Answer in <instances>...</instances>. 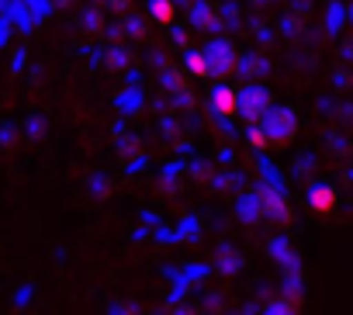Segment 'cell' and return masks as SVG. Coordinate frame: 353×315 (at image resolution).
<instances>
[{"mask_svg":"<svg viewBox=\"0 0 353 315\" xmlns=\"http://www.w3.org/2000/svg\"><path fill=\"white\" fill-rule=\"evenodd\" d=\"M270 108H274V97H270V90H267L263 83H250V87L239 90V114H243L250 125H260Z\"/></svg>","mask_w":353,"mask_h":315,"instance_id":"obj_2","label":"cell"},{"mask_svg":"<svg viewBox=\"0 0 353 315\" xmlns=\"http://www.w3.org/2000/svg\"><path fill=\"white\" fill-rule=\"evenodd\" d=\"M263 315H301V312H298V305H294L291 298H274V301L263 308Z\"/></svg>","mask_w":353,"mask_h":315,"instance_id":"obj_11","label":"cell"},{"mask_svg":"<svg viewBox=\"0 0 353 315\" xmlns=\"http://www.w3.org/2000/svg\"><path fill=\"white\" fill-rule=\"evenodd\" d=\"M212 108H215V114H222V118L239 114V90L229 87V83H219V87L212 90Z\"/></svg>","mask_w":353,"mask_h":315,"instance_id":"obj_6","label":"cell"},{"mask_svg":"<svg viewBox=\"0 0 353 315\" xmlns=\"http://www.w3.org/2000/svg\"><path fill=\"white\" fill-rule=\"evenodd\" d=\"M215 263H219L222 274H236V270H239V253H236L232 246H222L219 256H215Z\"/></svg>","mask_w":353,"mask_h":315,"instance_id":"obj_9","label":"cell"},{"mask_svg":"<svg viewBox=\"0 0 353 315\" xmlns=\"http://www.w3.org/2000/svg\"><path fill=\"white\" fill-rule=\"evenodd\" d=\"M260 128L267 132V142H270V145H288V142L294 139V132H298V114H294V108H288V104H274V108L263 114Z\"/></svg>","mask_w":353,"mask_h":315,"instance_id":"obj_1","label":"cell"},{"mask_svg":"<svg viewBox=\"0 0 353 315\" xmlns=\"http://www.w3.org/2000/svg\"><path fill=\"white\" fill-rule=\"evenodd\" d=\"M184 66H188L194 77H212V66H208V56H205V52H188Z\"/></svg>","mask_w":353,"mask_h":315,"instance_id":"obj_10","label":"cell"},{"mask_svg":"<svg viewBox=\"0 0 353 315\" xmlns=\"http://www.w3.org/2000/svg\"><path fill=\"white\" fill-rule=\"evenodd\" d=\"M260 201H263V215L270 222H291V212H288V201L277 194V191H260Z\"/></svg>","mask_w":353,"mask_h":315,"instance_id":"obj_7","label":"cell"},{"mask_svg":"<svg viewBox=\"0 0 353 315\" xmlns=\"http://www.w3.org/2000/svg\"><path fill=\"white\" fill-rule=\"evenodd\" d=\"M149 14H152L159 25H173L176 8H173V0H149Z\"/></svg>","mask_w":353,"mask_h":315,"instance_id":"obj_8","label":"cell"},{"mask_svg":"<svg viewBox=\"0 0 353 315\" xmlns=\"http://www.w3.org/2000/svg\"><path fill=\"white\" fill-rule=\"evenodd\" d=\"M336 205H339L336 187H329V184H312V187H308V208H312L315 215H332Z\"/></svg>","mask_w":353,"mask_h":315,"instance_id":"obj_4","label":"cell"},{"mask_svg":"<svg viewBox=\"0 0 353 315\" xmlns=\"http://www.w3.org/2000/svg\"><path fill=\"white\" fill-rule=\"evenodd\" d=\"M205 56H208V66H212L215 77H229L232 66H236V49H232L225 39H215V42L205 49Z\"/></svg>","mask_w":353,"mask_h":315,"instance_id":"obj_3","label":"cell"},{"mask_svg":"<svg viewBox=\"0 0 353 315\" xmlns=\"http://www.w3.org/2000/svg\"><path fill=\"white\" fill-rule=\"evenodd\" d=\"M267 256L277 263V267H284L288 274H298V253H294V246L284 239V236H277V239H270V246H267Z\"/></svg>","mask_w":353,"mask_h":315,"instance_id":"obj_5","label":"cell"},{"mask_svg":"<svg viewBox=\"0 0 353 315\" xmlns=\"http://www.w3.org/2000/svg\"><path fill=\"white\" fill-rule=\"evenodd\" d=\"M250 145H256V149H270V142H267V132H263L260 125H250Z\"/></svg>","mask_w":353,"mask_h":315,"instance_id":"obj_12","label":"cell"}]
</instances>
